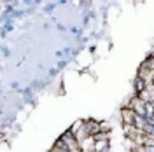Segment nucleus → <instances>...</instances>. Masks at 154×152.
Returning <instances> with one entry per match:
<instances>
[{"instance_id": "nucleus-2", "label": "nucleus", "mask_w": 154, "mask_h": 152, "mask_svg": "<svg viewBox=\"0 0 154 152\" xmlns=\"http://www.w3.org/2000/svg\"><path fill=\"white\" fill-rule=\"evenodd\" d=\"M133 86H135V91H137V93H140V91H144L145 87H147V82H145L142 77H137Z\"/></svg>"}, {"instance_id": "nucleus-1", "label": "nucleus", "mask_w": 154, "mask_h": 152, "mask_svg": "<svg viewBox=\"0 0 154 152\" xmlns=\"http://www.w3.org/2000/svg\"><path fill=\"white\" fill-rule=\"evenodd\" d=\"M121 115H123V123L125 124H128V126H135V117H137V114H135L130 107H125V108L121 110Z\"/></svg>"}, {"instance_id": "nucleus-3", "label": "nucleus", "mask_w": 154, "mask_h": 152, "mask_svg": "<svg viewBox=\"0 0 154 152\" xmlns=\"http://www.w3.org/2000/svg\"><path fill=\"white\" fill-rule=\"evenodd\" d=\"M152 86H154V81H152Z\"/></svg>"}]
</instances>
